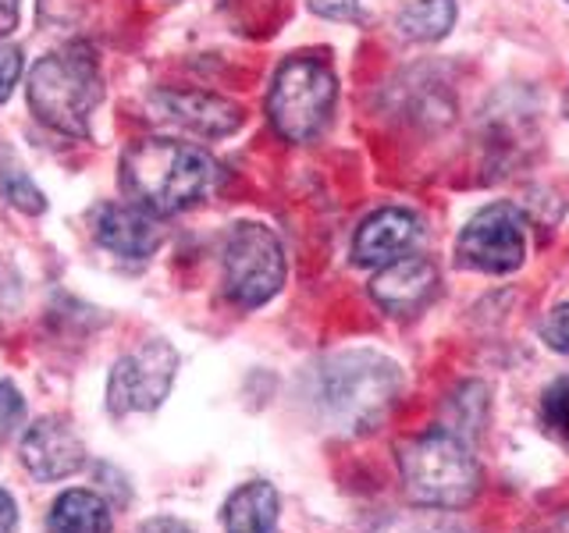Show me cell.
Listing matches in <instances>:
<instances>
[{"instance_id":"obj_1","label":"cell","mask_w":569,"mask_h":533,"mask_svg":"<svg viewBox=\"0 0 569 533\" xmlns=\"http://www.w3.org/2000/svg\"><path fill=\"white\" fill-rule=\"evenodd\" d=\"M406 373L373 349H346L320 360L313 373V405L335 434L360 438L378 431L399 405Z\"/></svg>"},{"instance_id":"obj_2","label":"cell","mask_w":569,"mask_h":533,"mask_svg":"<svg viewBox=\"0 0 569 533\" xmlns=\"http://www.w3.org/2000/svg\"><path fill=\"white\" fill-rule=\"evenodd\" d=\"M221 182V168L203 147L178 139H136L121 153V189L157 218L200 207Z\"/></svg>"},{"instance_id":"obj_3","label":"cell","mask_w":569,"mask_h":533,"mask_svg":"<svg viewBox=\"0 0 569 533\" xmlns=\"http://www.w3.org/2000/svg\"><path fill=\"white\" fill-rule=\"evenodd\" d=\"M26 100L36 121L47 124L50 132L71 139L89 135V121L103 100V79L93 47L76 40L36 61L29 71Z\"/></svg>"},{"instance_id":"obj_4","label":"cell","mask_w":569,"mask_h":533,"mask_svg":"<svg viewBox=\"0 0 569 533\" xmlns=\"http://www.w3.org/2000/svg\"><path fill=\"white\" fill-rule=\"evenodd\" d=\"M399 476L409 502L456 512L480 494V466L470 441L452 426H431L399 444Z\"/></svg>"},{"instance_id":"obj_5","label":"cell","mask_w":569,"mask_h":533,"mask_svg":"<svg viewBox=\"0 0 569 533\" xmlns=\"http://www.w3.org/2000/svg\"><path fill=\"white\" fill-rule=\"evenodd\" d=\"M338 100V79L328 53H292L284 58L267 93V118L284 142H313L328 129Z\"/></svg>"},{"instance_id":"obj_6","label":"cell","mask_w":569,"mask_h":533,"mask_svg":"<svg viewBox=\"0 0 569 533\" xmlns=\"http://www.w3.org/2000/svg\"><path fill=\"white\" fill-rule=\"evenodd\" d=\"M221 281L228 302L239 310H257L271 302L284 284V249L267 224H231L221 249Z\"/></svg>"},{"instance_id":"obj_7","label":"cell","mask_w":569,"mask_h":533,"mask_svg":"<svg viewBox=\"0 0 569 533\" xmlns=\"http://www.w3.org/2000/svg\"><path fill=\"white\" fill-rule=\"evenodd\" d=\"M456 260L480 274H512L527 260L523 210L516 203H491L462 224Z\"/></svg>"},{"instance_id":"obj_8","label":"cell","mask_w":569,"mask_h":533,"mask_svg":"<svg viewBox=\"0 0 569 533\" xmlns=\"http://www.w3.org/2000/svg\"><path fill=\"white\" fill-rule=\"evenodd\" d=\"M178 373V352L168 342H147L124 352L107 381V405L114 416L153 413L171 395Z\"/></svg>"},{"instance_id":"obj_9","label":"cell","mask_w":569,"mask_h":533,"mask_svg":"<svg viewBox=\"0 0 569 533\" xmlns=\"http://www.w3.org/2000/svg\"><path fill=\"white\" fill-rule=\"evenodd\" d=\"M150 107L160 121L174 124L196 139H224L242 129V107L207 89H157Z\"/></svg>"},{"instance_id":"obj_10","label":"cell","mask_w":569,"mask_h":533,"mask_svg":"<svg viewBox=\"0 0 569 533\" xmlns=\"http://www.w3.org/2000/svg\"><path fill=\"white\" fill-rule=\"evenodd\" d=\"M438 295V266L435 260L409 253L396 263L381 266L370 281V299L388 316H413Z\"/></svg>"},{"instance_id":"obj_11","label":"cell","mask_w":569,"mask_h":533,"mask_svg":"<svg viewBox=\"0 0 569 533\" xmlns=\"http://www.w3.org/2000/svg\"><path fill=\"white\" fill-rule=\"evenodd\" d=\"M93 235L107 253H114L121 260H147L157 253L164 231H160L157 213L129 200V203H103L93 213Z\"/></svg>"},{"instance_id":"obj_12","label":"cell","mask_w":569,"mask_h":533,"mask_svg":"<svg viewBox=\"0 0 569 533\" xmlns=\"http://www.w3.org/2000/svg\"><path fill=\"white\" fill-rule=\"evenodd\" d=\"M420 242V221L413 210L402 207H381L378 213L356 228L352 239V260L360 266H388L402 257L413 253V245Z\"/></svg>"},{"instance_id":"obj_13","label":"cell","mask_w":569,"mask_h":533,"mask_svg":"<svg viewBox=\"0 0 569 533\" xmlns=\"http://www.w3.org/2000/svg\"><path fill=\"white\" fill-rule=\"evenodd\" d=\"M18 452H22V466L36 480H64L76 470H82L86 462V444L58 416L36 420L22 434V449Z\"/></svg>"},{"instance_id":"obj_14","label":"cell","mask_w":569,"mask_h":533,"mask_svg":"<svg viewBox=\"0 0 569 533\" xmlns=\"http://www.w3.org/2000/svg\"><path fill=\"white\" fill-rule=\"evenodd\" d=\"M221 520L228 533H278V491L267 480H249L231 491Z\"/></svg>"},{"instance_id":"obj_15","label":"cell","mask_w":569,"mask_h":533,"mask_svg":"<svg viewBox=\"0 0 569 533\" xmlns=\"http://www.w3.org/2000/svg\"><path fill=\"white\" fill-rule=\"evenodd\" d=\"M111 505L97 491H64L47 515V533H111Z\"/></svg>"},{"instance_id":"obj_16","label":"cell","mask_w":569,"mask_h":533,"mask_svg":"<svg viewBox=\"0 0 569 533\" xmlns=\"http://www.w3.org/2000/svg\"><path fill=\"white\" fill-rule=\"evenodd\" d=\"M456 26V0H413L396 18V29L409 43H438Z\"/></svg>"},{"instance_id":"obj_17","label":"cell","mask_w":569,"mask_h":533,"mask_svg":"<svg viewBox=\"0 0 569 533\" xmlns=\"http://www.w3.org/2000/svg\"><path fill=\"white\" fill-rule=\"evenodd\" d=\"M373 533H470L452 520H445L441 512H396L373 526Z\"/></svg>"},{"instance_id":"obj_18","label":"cell","mask_w":569,"mask_h":533,"mask_svg":"<svg viewBox=\"0 0 569 533\" xmlns=\"http://www.w3.org/2000/svg\"><path fill=\"white\" fill-rule=\"evenodd\" d=\"M541 416H545V426L551 434H556L566 449H569V378H559L545 391L541 399Z\"/></svg>"},{"instance_id":"obj_19","label":"cell","mask_w":569,"mask_h":533,"mask_svg":"<svg viewBox=\"0 0 569 533\" xmlns=\"http://www.w3.org/2000/svg\"><path fill=\"white\" fill-rule=\"evenodd\" d=\"M4 195L18 210H26V213H43V207H47L43 192L36 189L26 174H11L8 182H4Z\"/></svg>"},{"instance_id":"obj_20","label":"cell","mask_w":569,"mask_h":533,"mask_svg":"<svg viewBox=\"0 0 569 533\" xmlns=\"http://www.w3.org/2000/svg\"><path fill=\"white\" fill-rule=\"evenodd\" d=\"M541 338H545V345H548V349L569 352V302H559V306L545 316Z\"/></svg>"},{"instance_id":"obj_21","label":"cell","mask_w":569,"mask_h":533,"mask_svg":"<svg viewBox=\"0 0 569 533\" xmlns=\"http://www.w3.org/2000/svg\"><path fill=\"white\" fill-rule=\"evenodd\" d=\"M26 416V402L22 395H18V388L0 381V434H8L11 426H18Z\"/></svg>"},{"instance_id":"obj_22","label":"cell","mask_w":569,"mask_h":533,"mask_svg":"<svg viewBox=\"0 0 569 533\" xmlns=\"http://www.w3.org/2000/svg\"><path fill=\"white\" fill-rule=\"evenodd\" d=\"M18 76H22V50L0 47V103L11 97V89L18 86Z\"/></svg>"},{"instance_id":"obj_23","label":"cell","mask_w":569,"mask_h":533,"mask_svg":"<svg viewBox=\"0 0 569 533\" xmlns=\"http://www.w3.org/2000/svg\"><path fill=\"white\" fill-rule=\"evenodd\" d=\"M310 8L325 18H338V22L360 18V0H310Z\"/></svg>"},{"instance_id":"obj_24","label":"cell","mask_w":569,"mask_h":533,"mask_svg":"<svg viewBox=\"0 0 569 533\" xmlns=\"http://www.w3.org/2000/svg\"><path fill=\"white\" fill-rule=\"evenodd\" d=\"M18 14H22V0H0V40H4L8 32H14Z\"/></svg>"},{"instance_id":"obj_25","label":"cell","mask_w":569,"mask_h":533,"mask_svg":"<svg viewBox=\"0 0 569 533\" xmlns=\"http://www.w3.org/2000/svg\"><path fill=\"white\" fill-rule=\"evenodd\" d=\"M18 523V509L11 502V494L8 491H0V533H11Z\"/></svg>"},{"instance_id":"obj_26","label":"cell","mask_w":569,"mask_h":533,"mask_svg":"<svg viewBox=\"0 0 569 533\" xmlns=\"http://www.w3.org/2000/svg\"><path fill=\"white\" fill-rule=\"evenodd\" d=\"M142 533H192L186 523H174V520H153L142 526Z\"/></svg>"},{"instance_id":"obj_27","label":"cell","mask_w":569,"mask_h":533,"mask_svg":"<svg viewBox=\"0 0 569 533\" xmlns=\"http://www.w3.org/2000/svg\"><path fill=\"white\" fill-rule=\"evenodd\" d=\"M566 118H569V89H566Z\"/></svg>"}]
</instances>
